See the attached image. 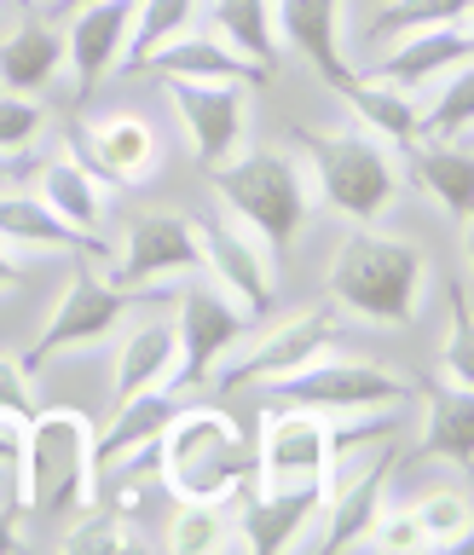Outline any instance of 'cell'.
Returning a JSON list of instances; mask_svg holds the SVG:
<instances>
[{
  "label": "cell",
  "instance_id": "6da1fadb",
  "mask_svg": "<svg viewBox=\"0 0 474 555\" xmlns=\"http://www.w3.org/2000/svg\"><path fill=\"white\" fill-rule=\"evenodd\" d=\"M324 284H330L336 312H354L359 324H411L417 307H423L428 260L406 237H382V232L354 225L330 249Z\"/></svg>",
  "mask_w": 474,
  "mask_h": 555
},
{
  "label": "cell",
  "instance_id": "7a4b0ae2",
  "mask_svg": "<svg viewBox=\"0 0 474 555\" xmlns=\"http://www.w3.org/2000/svg\"><path fill=\"white\" fill-rule=\"evenodd\" d=\"M99 428L76 405H41L24 423V515H76L93 503Z\"/></svg>",
  "mask_w": 474,
  "mask_h": 555
},
{
  "label": "cell",
  "instance_id": "3957f363",
  "mask_svg": "<svg viewBox=\"0 0 474 555\" xmlns=\"http://www.w3.org/2000/svg\"><path fill=\"white\" fill-rule=\"evenodd\" d=\"M302 168L307 180H319V197L336 208L342 220L371 225L399 191V156L388 139H376L371 128L347 121V128H302Z\"/></svg>",
  "mask_w": 474,
  "mask_h": 555
},
{
  "label": "cell",
  "instance_id": "277c9868",
  "mask_svg": "<svg viewBox=\"0 0 474 555\" xmlns=\"http://www.w3.org/2000/svg\"><path fill=\"white\" fill-rule=\"evenodd\" d=\"M156 475L168 498H215L232 503L238 486L255 475V451L243 446L238 423L220 405H180V416L156 440Z\"/></svg>",
  "mask_w": 474,
  "mask_h": 555
},
{
  "label": "cell",
  "instance_id": "5b68a950",
  "mask_svg": "<svg viewBox=\"0 0 474 555\" xmlns=\"http://www.w3.org/2000/svg\"><path fill=\"white\" fill-rule=\"evenodd\" d=\"M215 203L226 215H238L243 225H255L278 255L295 243V232L307 225V168L302 156L260 145H243L232 163L215 168Z\"/></svg>",
  "mask_w": 474,
  "mask_h": 555
},
{
  "label": "cell",
  "instance_id": "8992f818",
  "mask_svg": "<svg viewBox=\"0 0 474 555\" xmlns=\"http://www.w3.org/2000/svg\"><path fill=\"white\" fill-rule=\"evenodd\" d=\"M163 295H174V289H121V284H111V278L93 267V260L81 267V255H76L64 289L52 295V307H47L41 336L24 347V364H29V371H41V364H52L59 353H76V347H93L104 336H116L139 307L163 301Z\"/></svg>",
  "mask_w": 474,
  "mask_h": 555
},
{
  "label": "cell",
  "instance_id": "52a82bcc",
  "mask_svg": "<svg viewBox=\"0 0 474 555\" xmlns=\"http://www.w3.org/2000/svg\"><path fill=\"white\" fill-rule=\"evenodd\" d=\"M342 330H347V319H336V301L284 312L278 324L249 330V336L215 364L208 382H220V388H272V382L307 371L312 359H324L330 347L342 341Z\"/></svg>",
  "mask_w": 474,
  "mask_h": 555
},
{
  "label": "cell",
  "instance_id": "ba28073f",
  "mask_svg": "<svg viewBox=\"0 0 474 555\" xmlns=\"http://www.w3.org/2000/svg\"><path fill=\"white\" fill-rule=\"evenodd\" d=\"M104 272L121 289H174L180 278L203 272L197 220L185 208H133L104 249Z\"/></svg>",
  "mask_w": 474,
  "mask_h": 555
},
{
  "label": "cell",
  "instance_id": "9c48e42d",
  "mask_svg": "<svg viewBox=\"0 0 474 555\" xmlns=\"http://www.w3.org/2000/svg\"><path fill=\"white\" fill-rule=\"evenodd\" d=\"M278 405H307V411H324V416H376L388 405H406L411 399V382L394 376L388 364L376 359H312L307 371H295L284 382L267 388Z\"/></svg>",
  "mask_w": 474,
  "mask_h": 555
},
{
  "label": "cell",
  "instance_id": "30bf717a",
  "mask_svg": "<svg viewBox=\"0 0 474 555\" xmlns=\"http://www.w3.org/2000/svg\"><path fill=\"white\" fill-rule=\"evenodd\" d=\"M249 324L255 319L215 284V278H203V272L180 278V284H174V330H180V371H174V388H203V382L215 376V364L249 336Z\"/></svg>",
  "mask_w": 474,
  "mask_h": 555
},
{
  "label": "cell",
  "instance_id": "8fae6325",
  "mask_svg": "<svg viewBox=\"0 0 474 555\" xmlns=\"http://www.w3.org/2000/svg\"><path fill=\"white\" fill-rule=\"evenodd\" d=\"M191 220H197L203 278H215L249 319H260L278 301V249L238 215H191Z\"/></svg>",
  "mask_w": 474,
  "mask_h": 555
},
{
  "label": "cell",
  "instance_id": "7c38bea8",
  "mask_svg": "<svg viewBox=\"0 0 474 555\" xmlns=\"http://www.w3.org/2000/svg\"><path fill=\"white\" fill-rule=\"evenodd\" d=\"M163 93L197 168L215 173L249 145V87L243 81H163Z\"/></svg>",
  "mask_w": 474,
  "mask_h": 555
},
{
  "label": "cell",
  "instance_id": "4fadbf2b",
  "mask_svg": "<svg viewBox=\"0 0 474 555\" xmlns=\"http://www.w3.org/2000/svg\"><path fill=\"white\" fill-rule=\"evenodd\" d=\"M342 451L336 416L307 411V405H284L260 423V446H255V475L249 486H284V480H330Z\"/></svg>",
  "mask_w": 474,
  "mask_h": 555
},
{
  "label": "cell",
  "instance_id": "5bb4252c",
  "mask_svg": "<svg viewBox=\"0 0 474 555\" xmlns=\"http://www.w3.org/2000/svg\"><path fill=\"white\" fill-rule=\"evenodd\" d=\"M174 371H180V330H174V295H163V301H145L116 330L111 405H128V399L151 388H174Z\"/></svg>",
  "mask_w": 474,
  "mask_h": 555
},
{
  "label": "cell",
  "instance_id": "9a60e30c",
  "mask_svg": "<svg viewBox=\"0 0 474 555\" xmlns=\"http://www.w3.org/2000/svg\"><path fill=\"white\" fill-rule=\"evenodd\" d=\"M319 509H324V480L238 486V498H232V532H238L243 550H295V544H307Z\"/></svg>",
  "mask_w": 474,
  "mask_h": 555
},
{
  "label": "cell",
  "instance_id": "2e32d148",
  "mask_svg": "<svg viewBox=\"0 0 474 555\" xmlns=\"http://www.w3.org/2000/svg\"><path fill=\"white\" fill-rule=\"evenodd\" d=\"M394 446H371L364 457L347 468L336 457L324 480V527H319V550H347V544H364V532H371V520L382 515V503H388V480H394Z\"/></svg>",
  "mask_w": 474,
  "mask_h": 555
},
{
  "label": "cell",
  "instance_id": "e0dca14e",
  "mask_svg": "<svg viewBox=\"0 0 474 555\" xmlns=\"http://www.w3.org/2000/svg\"><path fill=\"white\" fill-rule=\"evenodd\" d=\"M76 139H81V156L99 168V180L116 185V191L145 185L151 173L163 168V133H156L151 116L128 111V104H121V111L87 116Z\"/></svg>",
  "mask_w": 474,
  "mask_h": 555
},
{
  "label": "cell",
  "instance_id": "ac0fdd59",
  "mask_svg": "<svg viewBox=\"0 0 474 555\" xmlns=\"http://www.w3.org/2000/svg\"><path fill=\"white\" fill-rule=\"evenodd\" d=\"M35 191L47 197V208L59 215L64 225H76L81 237H104V220H111V185L99 180V168L81 156V145H69V139H59V145H41V156H35Z\"/></svg>",
  "mask_w": 474,
  "mask_h": 555
},
{
  "label": "cell",
  "instance_id": "d6986e66",
  "mask_svg": "<svg viewBox=\"0 0 474 555\" xmlns=\"http://www.w3.org/2000/svg\"><path fill=\"white\" fill-rule=\"evenodd\" d=\"M133 12L139 0H81V7L59 12L64 17V69L69 81L81 87H99L111 69H121V52H128V29H133Z\"/></svg>",
  "mask_w": 474,
  "mask_h": 555
},
{
  "label": "cell",
  "instance_id": "ffe728a7",
  "mask_svg": "<svg viewBox=\"0 0 474 555\" xmlns=\"http://www.w3.org/2000/svg\"><path fill=\"white\" fill-rule=\"evenodd\" d=\"M474 59V35L463 24H440V29H411V35H399L394 47H382L371 69L364 76H382V81H394V87H406V93H428L440 76H451L458 64Z\"/></svg>",
  "mask_w": 474,
  "mask_h": 555
},
{
  "label": "cell",
  "instance_id": "44dd1931",
  "mask_svg": "<svg viewBox=\"0 0 474 555\" xmlns=\"http://www.w3.org/2000/svg\"><path fill=\"white\" fill-rule=\"evenodd\" d=\"M64 69V29L47 12L17 0V12H0V87L12 93H41Z\"/></svg>",
  "mask_w": 474,
  "mask_h": 555
},
{
  "label": "cell",
  "instance_id": "7402d4cb",
  "mask_svg": "<svg viewBox=\"0 0 474 555\" xmlns=\"http://www.w3.org/2000/svg\"><path fill=\"white\" fill-rule=\"evenodd\" d=\"M0 243H12L17 255H93V260H104V249H111V243L81 237L76 225H64L41 191L17 180L0 185Z\"/></svg>",
  "mask_w": 474,
  "mask_h": 555
},
{
  "label": "cell",
  "instance_id": "603a6c76",
  "mask_svg": "<svg viewBox=\"0 0 474 555\" xmlns=\"http://www.w3.org/2000/svg\"><path fill=\"white\" fill-rule=\"evenodd\" d=\"M272 17H278V41L302 52L330 87L354 81L342 41V0H272Z\"/></svg>",
  "mask_w": 474,
  "mask_h": 555
},
{
  "label": "cell",
  "instance_id": "cb8c5ba5",
  "mask_svg": "<svg viewBox=\"0 0 474 555\" xmlns=\"http://www.w3.org/2000/svg\"><path fill=\"white\" fill-rule=\"evenodd\" d=\"M139 69H156L163 81H243V87H255L267 76V69L255 59H243L232 41H220L215 29H197V24L180 29L174 41H163Z\"/></svg>",
  "mask_w": 474,
  "mask_h": 555
},
{
  "label": "cell",
  "instance_id": "d4e9b609",
  "mask_svg": "<svg viewBox=\"0 0 474 555\" xmlns=\"http://www.w3.org/2000/svg\"><path fill=\"white\" fill-rule=\"evenodd\" d=\"M336 99L354 111L359 128H371L376 139H388L394 151H411L417 139H423V99L406 93V87L382 81V76H364L354 69V81L336 87Z\"/></svg>",
  "mask_w": 474,
  "mask_h": 555
},
{
  "label": "cell",
  "instance_id": "484cf974",
  "mask_svg": "<svg viewBox=\"0 0 474 555\" xmlns=\"http://www.w3.org/2000/svg\"><path fill=\"white\" fill-rule=\"evenodd\" d=\"M417 457L451 463L463 475H474V388H463V382H434L423 393V440H417Z\"/></svg>",
  "mask_w": 474,
  "mask_h": 555
},
{
  "label": "cell",
  "instance_id": "4316f807",
  "mask_svg": "<svg viewBox=\"0 0 474 555\" xmlns=\"http://www.w3.org/2000/svg\"><path fill=\"white\" fill-rule=\"evenodd\" d=\"M406 156H411L417 185H423L451 220H469L474 215V151L469 145H451V139L423 133Z\"/></svg>",
  "mask_w": 474,
  "mask_h": 555
},
{
  "label": "cell",
  "instance_id": "83f0119b",
  "mask_svg": "<svg viewBox=\"0 0 474 555\" xmlns=\"http://www.w3.org/2000/svg\"><path fill=\"white\" fill-rule=\"evenodd\" d=\"M180 405H185L180 388H151V393L128 399V405H116L111 428H99V468L133 457V451H151L163 440V428L180 416Z\"/></svg>",
  "mask_w": 474,
  "mask_h": 555
},
{
  "label": "cell",
  "instance_id": "f1b7e54d",
  "mask_svg": "<svg viewBox=\"0 0 474 555\" xmlns=\"http://www.w3.org/2000/svg\"><path fill=\"white\" fill-rule=\"evenodd\" d=\"M203 29H215L220 41H232L243 59H255L260 69H278V17H272V0H203Z\"/></svg>",
  "mask_w": 474,
  "mask_h": 555
},
{
  "label": "cell",
  "instance_id": "f546056e",
  "mask_svg": "<svg viewBox=\"0 0 474 555\" xmlns=\"http://www.w3.org/2000/svg\"><path fill=\"white\" fill-rule=\"evenodd\" d=\"M474 12V0H388L371 24H364V52H376L382 47H394L399 35H411V29H440V24H463V17Z\"/></svg>",
  "mask_w": 474,
  "mask_h": 555
},
{
  "label": "cell",
  "instance_id": "4dcf8cb0",
  "mask_svg": "<svg viewBox=\"0 0 474 555\" xmlns=\"http://www.w3.org/2000/svg\"><path fill=\"white\" fill-rule=\"evenodd\" d=\"M163 544L168 550H226L238 544L232 532V503H215V498H174V515L163 527Z\"/></svg>",
  "mask_w": 474,
  "mask_h": 555
},
{
  "label": "cell",
  "instance_id": "1f68e13d",
  "mask_svg": "<svg viewBox=\"0 0 474 555\" xmlns=\"http://www.w3.org/2000/svg\"><path fill=\"white\" fill-rule=\"evenodd\" d=\"M203 0H139L133 29H128V52H121V69H139L163 41H174L180 29L197 24Z\"/></svg>",
  "mask_w": 474,
  "mask_h": 555
},
{
  "label": "cell",
  "instance_id": "d6a6232c",
  "mask_svg": "<svg viewBox=\"0 0 474 555\" xmlns=\"http://www.w3.org/2000/svg\"><path fill=\"white\" fill-rule=\"evenodd\" d=\"M469 128H474V59L434 81L428 104H423V133L451 139V133H469Z\"/></svg>",
  "mask_w": 474,
  "mask_h": 555
},
{
  "label": "cell",
  "instance_id": "836d02e7",
  "mask_svg": "<svg viewBox=\"0 0 474 555\" xmlns=\"http://www.w3.org/2000/svg\"><path fill=\"white\" fill-rule=\"evenodd\" d=\"M59 550H139V527L111 503H87V509L64 515Z\"/></svg>",
  "mask_w": 474,
  "mask_h": 555
},
{
  "label": "cell",
  "instance_id": "e575fe53",
  "mask_svg": "<svg viewBox=\"0 0 474 555\" xmlns=\"http://www.w3.org/2000/svg\"><path fill=\"white\" fill-rule=\"evenodd\" d=\"M411 515L423 520L428 550H451L474 527V492H463V486H428V492L411 503Z\"/></svg>",
  "mask_w": 474,
  "mask_h": 555
},
{
  "label": "cell",
  "instance_id": "d590c367",
  "mask_svg": "<svg viewBox=\"0 0 474 555\" xmlns=\"http://www.w3.org/2000/svg\"><path fill=\"white\" fill-rule=\"evenodd\" d=\"M47 139V104L41 93H12L0 87V156H29Z\"/></svg>",
  "mask_w": 474,
  "mask_h": 555
},
{
  "label": "cell",
  "instance_id": "8d00e7d4",
  "mask_svg": "<svg viewBox=\"0 0 474 555\" xmlns=\"http://www.w3.org/2000/svg\"><path fill=\"white\" fill-rule=\"evenodd\" d=\"M440 371H446V382L474 388V301L463 289L451 295V319H446V341H440Z\"/></svg>",
  "mask_w": 474,
  "mask_h": 555
},
{
  "label": "cell",
  "instance_id": "74e56055",
  "mask_svg": "<svg viewBox=\"0 0 474 555\" xmlns=\"http://www.w3.org/2000/svg\"><path fill=\"white\" fill-rule=\"evenodd\" d=\"M0 509L24 515V416L0 411Z\"/></svg>",
  "mask_w": 474,
  "mask_h": 555
},
{
  "label": "cell",
  "instance_id": "f35d334b",
  "mask_svg": "<svg viewBox=\"0 0 474 555\" xmlns=\"http://www.w3.org/2000/svg\"><path fill=\"white\" fill-rule=\"evenodd\" d=\"M0 411L24 416V423L41 411V399H35V371L24 364V353H12V347H0Z\"/></svg>",
  "mask_w": 474,
  "mask_h": 555
},
{
  "label": "cell",
  "instance_id": "ab89813d",
  "mask_svg": "<svg viewBox=\"0 0 474 555\" xmlns=\"http://www.w3.org/2000/svg\"><path fill=\"white\" fill-rule=\"evenodd\" d=\"M364 544L371 550H428V532L411 509H382L371 520V532H364Z\"/></svg>",
  "mask_w": 474,
  "mask_h": 555
},
{
  "label": "cell",
  "instance_id": "60d3db41",
  "mask_svg": "<svg viewBox=\"0 0 474 555\" xmlns=\"http://www.w3.org/2000/svg\"><path fill=\"white\" fill-rule=\"evenodd\" d=\"M24 284V267H17V249L12 243H0V301H7V295Z\"/></svg>",
  "mask_w": 474,
  "mask_h": 555
},
{
  "label": "cell",
  "instance_id": "b9f144b4",
  "mask_svg": "<svg viewBox=\"0 0 474 555\" xmlns=\"http://www.w3.org/2000/svg\"><path fill=\"white\" fill-rule=\"evenodd\" d=\"M24 544V527H17V509H0V550Z\"/></svg>",
  "mask_w": 474,
  "mask_h": 555
},
{
  "label": "cell",
  "instance_id": "7bdbcfd3",
  "mask_svg": "<svg viewBox=\"0 0 474 555\" xmlns=\"http://www.w3.org/2000/svg\"><path fill=\"white\" fill-rule=\"evenodd\" d=\"M17 173H24V168H17V156H0V185H12Z\"/></svg>",
  "mask_w": 474,
  "mask_h": 555
},
{
  "label": "cell",
  "instance_id": "ee69618b",
  "mask_svg": "<svg viewBox=\"0 0 474 555\" xmlns=\"http://www.w3.org/2000/svg\"><path fill=\"white\" fill-rule=\"evenodd\" d=\"M69 7H81V0H52V12H69Z\"/></svg>",
  "mask_w": 474,
  "mask_h": 555
},
{
  "label": "cell",
  "instance_id": "f6af8a7d",
  "mask_svg": "<svg viewBox=\"0 0 474 555\" xmlns=\"http://www.w3.org/2000/svg\"><path fill=\"white\" fill-rule=\"evenodd\" d=\"M469 267H474V215H469Z\"/></svg>",
  "mask_w": 474,
  "mask_h": 555
},
{
  "label": "cell",
  "instance_id": "bcb514c9",
  "mask_svg": "<svg viewBox=\"0 0 474 555\" xmlns=\"http://www.w3.org/2000/svg\"><path fill=\"white\" fill-rule=\"evenodd\" d=\"M463 24H469V35H474V12H469V17H463Z\"/></svg>",
  "mask_w": 474,
  "mask_h": 555
},
{
  "label": "cell",
  "instance_id": "7dc6e473",
  "mask_svg": "<svg viewBox=\"0 0 474 555\" xmlns=\"http://www.w3.org/2000/svg\"><path fill=\"white\" fill-rule=\"evenodd\" d=\"M12 7H17V0H12Z\"/></svg>",
  "mask_w": 474,
  "mask_h": 555
}]
</instances>
